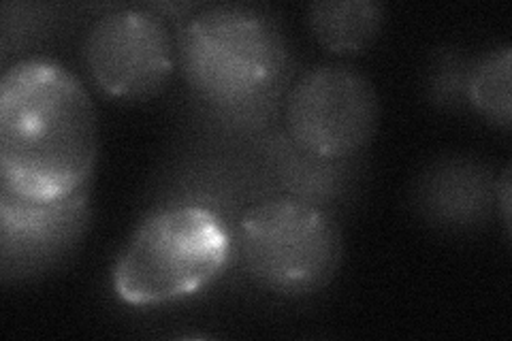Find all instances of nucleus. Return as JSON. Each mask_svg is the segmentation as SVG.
<instances>
[{
  "label": "nucleus",
  "instance_id": "obj_10",
  "mask_svg": "<svg viewBox=\"0 0 512 341\" xmlns=\"http://www.w3.org/2000/svg\"><path fill=\"white\" fill-rule=\"evenodd\" d=\"M502 207H504L506 231H510V171H506L502 177Z\"/></svg>",
  "mask_w": 512,
  "mask_h": 341
},
{
  "label": "nucleus",
  "instance_id": "obj_4",
  "mask_svg": "<svg viewBox=\"0 0 512 341\" xmlns=\"http://www.w3.org/2000/svg\"><path fill=\"white\" fill-rule=\"evenodd\" d=\"M239 254L250 278L278 295L325 288L342 263V233L323 209L299 199H269L239 222Z\"/></svg>",
  "mask_w": 512,
  "mask_h": 341
},
{
  "label": "nucleus",
  "instance_id": "obj_6",
  "mask_svg": "<svg viewBox=\"0 0 512 341\" xmlns=\"http://www.w3.org/2000/svg\"><path fill=\"white\" fill-rule=\"evenodd\" d=\"M92 81L116 99H148L173 71V43L165 22L148 9H118L96 20L84 41Z\"/></svg>",
  "mask_w": 512,
  "mask_h": 341
},
{
  "label": "nucleus",
  "instance_id": "obj_1",
  "mask_svg": "<svg viewBox=\"0 0 512 341\" xmlns=\"http://www.w3.org/2000/svg\"><path fill=\"white\" fill-rule=\"evenodd\" d=\"M96 158V113L69 69L45 58L22 60L0 81V177L35 201L86 188Z\"/></svg>",
  "mask_w": 512,
  "mask_h": 341
},
{
  "label": "nucleus",
  "instance_id": "obj_3",
  "mask_svg": "<svg viewBox=\"0 0 512 341\" xmlns=\"http://www.w3.org/2000/svg\"><path fill=\"white\" fill-rule=\"evenodd\" d=\"M178 56L188 84L218 105L248 103L284 71L280 32L246 7L205 9L182 26Z\"/></svg>",
  "mask_w": 512,
  "mask_h": 341
},
{
  "label": "nucleus",
  "instance_id": "obj_5",
  "mask_svg": "<svg viewBox=\"0 0 512 341\" xmlns=\"http://www.w3.org/2000/svg\"><path fill=\"white\" fill-rule=\"evenodd\" d=\"M380 116L372 81L340 64L303 73L286 99V131L299 150L346 158L372 141Z\"/></svg>",
  "mask_w": 512,
  "mask_h": 341
},
{
  "label": "nucleus",
  "instance_id": "obj_9",
  "mask_svg": "<svg viewBox=\"0 0 512 341\" xmlns=\"http://www.w3.org/2000/svg\"><path fill=\"white\" fill-rule=\"evenodd\" d=\"M510 62L512 52L504 45L478 60L468 79V96L474 109L500 128H510Z\"/></svg>",
  "mask_w": 512,
  "mask_h": 341
},
{
  "label": "nucleus",
  "instance_id": "obj_7",
  "mask_svg": "<svg viewBox=\"0 0 512 341\" xmlns=\"http://www.w3.org/2000/svg\"><path fill=\"white\" fill-rule=\"evenodd\" d=\"M88 190L58 201H35L3 186L0 192V243L3 269L35 271L67 250L82 235Z\"/></svg>",
  "mask_w": 512,
  "mask_h": 341
},
{
  "label": "nucleus",
  "instance_id": "obj_8",
  "mask_svg": "<svg viewBox=\"0 0 512 341\" xmlns=\"http://www.w3.org/2000/svg\"><path fill=\"white\" fill-rule=\"evenodd\" d=\"M384 7L370 0H333L312 3L308 24L316 41L333 54H355L365 50L382 28Z\"/></svg>",
  "mask_w": 512,
  "mask_h": 341
},
{
  "label": "nucleus",
  "instance_id": "obj_2",
  "mask_svg": "<svg viewBox=\"0 0 512 341\" xmlns=\"http://www.w3.org/2000/svg\"><path fill=\"white\" fill-rule=\"evenodd\" d=\"M231 239L199 205L160 209L139 224L114 267V290L128 305H160L195 295L227 263Z\"/></svg>",
  "mask_w": 512,
  "mask_h": 341
}]
</instances>
